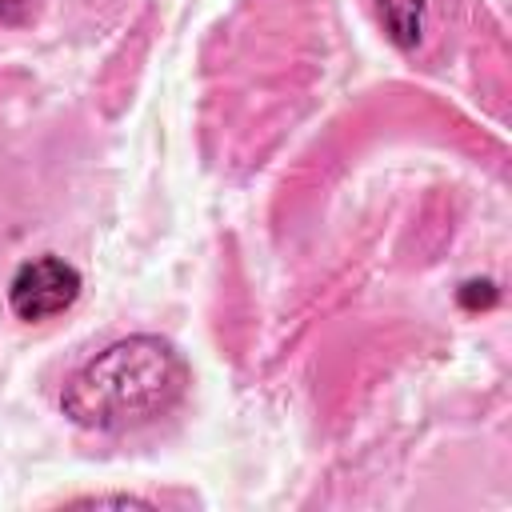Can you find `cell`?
<instances>
[{
    "label": "cell",
    "mask_w": 512,
    "mask_h": 512,
    "mask_svg": "<svg viewBox=\"0 0 512 512\" xmlns=\"http://www.w3.org/2000/svg\"><path fill=\"white\" fill-rule=\"evenodd\" d=\"M188 364L160 336H128L96 352L64 384V416L92 432H128L180 404Z\"/></svg>",
    "instance_id": "cell-1"
},
{
    "label": "cell",
    "mask_w": 512,
    "mask_h": 512,
    "mask_svg": "<svg viewBox=\"0 0 512 512\" xmlns=\"http://www.w3.org/2000/svg\"><path fill=\"white\" fill-rule=\"evenodd\" d=\"M80 272L60 256H36L16 268L8 284V304L20 320H48L76 304Z\"/></svg>",
    "instance_id": "cell-2"
},
{
    "label": "cell",
    "mask_w": 512,
    "mask_h": 512,
    "mask_svg": "<svg viewBox=\"0 0 512 512\" xmlns=\"http://www.w3.org/2000/svg\"><path fill=\"white\" fill-rule=\"evenodd\" d=\"M376 16H380L384 32H388L400 48H412V44L420 40L424 0H376Z\"/></svg>",
    "instance_id": "cell-3"
},
{
    "label": "cell",
    "mask_w": 512,
    "mask_h": 512,
    "mask_svg": "<svg viewBox=\"0 0 512 512\" xmlns=\"http://www.w3.org/2000/svg\"><path fill=\"white\" fill-rule=\"evenodd\" d=\"M12 4H16V0H0V12H4V8H12Z\"/></svg>",
    "instance_id": "cell-4"
}]
</instances>
